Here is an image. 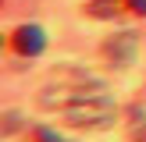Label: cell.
<instances>
[{"label":"cell","mask_w":146,"mask_h":142,"mask_svg":"<svg viewBox=\"0 0 146 142\" xmlns=\"http://www.w3.org/2000/svg\"><path fill=\"white\" fill-rule=\"evenodd\" d=\"M64 117L71 121V124H78V128H104V124H111L114 121V103H111V96H89V99H82V103H71L68 110H64Z\"/></svg>","instance_id":"1"},{"label":"cell","mask_w":146,"mask_h":142,"mask_svg":"<svg viewBox=\"0 0 146 142\" xmlns=\"http://www.w3.org/2000/svg\"><path fill=\"white\" fill-rule=\"evenodd\" d=\"M128 7H132L135 14H146V0H128Z\"/></svg>","instance_id":"5"},{"label":"cell","mask_w":146,"mask_h":142,"mask_svg":"<svg viewBox=\"0 0 146 142\" xmlns=\"http://www.w3.org/2000/svg\"><path fill=\"white\" fill-rule=\"evenodd\" d=\"M43 46H46V32H43L39 25H18L14 28V50H18L21 57L43 53Z\"/></svg>","instance_id":"2"},{"label":"cell","mask_w":146,"mask_h":142,"mask_svg":"<svg viewBox=\"0 0 146 142\" xmlns=\"http://www.w3.org/2000/svg\"><path fill=\"white\" fill-rule=\"evenodd\" d=\"M36 142H64L57 131H50V128H36Z\"/></svg>","instance_id":"4"},{"label":"cell","mask_w":146,"mask_h":142,"mask_svg":"<svg viewBox=\"0 0 146 142\" xmlns=\"http://www.w3.org/2000/svg\"><path fill=\"white\" fill-rule=\"evenodd\" d=\"M114 4H118V0H93V4H89V11L96 14V18H104V14H107V18H111V14L118 11V7H114Z\"/></svg>","instance_id":"3"}]
</instances>
